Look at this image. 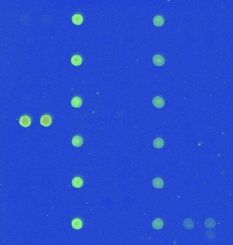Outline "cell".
<instances>
[{"label": "cell", "mask_w": 233, "mask_h": 245, "mask_svg": "<svg viewBox=\"0 0 233 245\" xmlns=\"http://www.w3.org/2000/svg\"><path fill=\"white\" fill-rule=\"evenodd\" d=\"M153 63L157 66H162L164 64L165 60L163 57L160 55H156L153 57Z\"/></svg>", "instance_id": "6da1fadb"}, {"label": "cell", "mask_w": 233, "mask_h": 245, "mask_svg": "<svg viewBox=\"0 0 233 245\" xmlns=\"http://www.w3.org/2000/svg\"><path fill=\"white\" fill-rule=\"evenodd\" d=\"M153 104L158 108H162L164 106V100L162 99V97L160 96H157L153 99Z\"/></svg>", "instance_id": "7a4b0ae2"}, {"label": "cell", "mask_w": 233, "mask_h": 245, "mask_svg": "<svg viewBox=\"0 0 233 245\" xmlns=\"http://www.w3.org/2000/svg\"><path fill=\"white\" fill-rule=\"evenodd\" d=\"M83 143V139L80 136H76L72 140V144L74 146L80 147Z\"/></svg>", "instance_id": "3957f363"}, {"label": "cell", "mask_w": 233, "mask_h": 245, "mask_svg": "<svg viewBox=\"0 0 233 245\" xmlns=\"http://www.w3.org/2000/svg\"><path fill=\"white\" fill-rule=\"evenodd\" d=\"M19 123L21 126L24 127H29L31 124V119L29 117L27 116H23L21 117L20 120H19Z\"/></svg>", "instance_id": "277c9868"}, {"label": "cell", "mask_w": 233, "mask_h": 245, "mask_svg": "<svg viewBox=\"0 0 233 245\" xmlns=\"http://www.w3.org/2000/svg\"><path fill=\"white\" fill-rule=\"evenodd\" d=\"M51 118L49 115H44L40 119V124L45 127H49L51 124Z\"/></svg>", "instance_id": "5b68a950"}, {"label": "cell", "mask_w": 233, "mask_h": 245, "mask_svg": "<svg viewBox=\"0 0 233 245\" xmlns=\"http://www.w3.org/2000/svg\"><path fill=\"white\" fill-rule=\"evenodd\" d=\"M72 184L75 188H81L83 185V180L81 177H75L72 181Z\"/></svg>", "instance_id": "8992f818"}, {"label": "cell", "mask_w": 233, "mask_h": 245, "mask_svg": "<svg viewBox=\"0 0 233 245\" xmlns=\"http://www.w3.org/2000/svg\"><path fill=\"white\" fill-rule=\"evenodd\" d=\"M164 226L163 221L160 219H156L153 221L152 227L155 230H161Z\"/></svg>", "instance_id": "52a82bcc"}, {"label": "cell", "mask_w": 233, "mask_h": 245, "mask_svg": "<svg viewBox=\"0 0 233 245\" xmlns=\"http://www.w3.org/2000/svg\"><path fill=\"white\" fill-rule=\"evenodd\" d=\"M153 25L156 27H161L164 23V19L162 16H156L153 19Z\"/></svg>", "instance_id": "ba28073f"}, {"label": "cell", "mask_w": 233, "mask_h": 245, "mask_svg": "<svg viewBox=\"0 0 233 245\" xmlns=\"http://www.w3.org/2000/svg\"><path fill=\"white\" fill-rule=\"evenodd\" d=\"M153 186L156 189H162L164 187V181L161 178H155L153 180Z\"/></svg>", "instance_id": "9c48e42d"}, {"label": "cell", "mask_w": 233, "mask_h": 245, "mask_svg": "<svg viewBox=\"0 0 233 245\" xmlns=\"http://www.w3.org/2000/svg\"><path fill=\"white\" fill-rule=\"evenodd\" d=\"M72 21L75 25H81L83 21V18L81 15L77 14V15H75L72 17Z\"/></svg>", "instance_id": "30bf717a"}, {"label": "cell", "mask_w": 233, "mask_h": 245, "mask_svg": "<svg viewBox=\"0 0 233 245\" xmlns=\"http://www.w3.org/2000/svg\"><path fill=\"white\" fill-rule=\"evenodd\" d=\"M83 101L81 99V97H75L72 99L71 101V104L73 107L75 108H79L82 106Z\"/></svg>", "instance_id": "8fae6325"}, {"label": "cell", "mask_w": 233, "mask_h": 245, "mask_svg": "<svg viewBox=\"0 0 233 245\" xmlns=\"http://www.w3.org/2000/svg\"><path fill=\"white\" fill-rule=\"evenodd\" d=\"M72 226L75 230H80L83 227V222L80 219H75L72 221Z\"/></svg>", "instance_id": "7c38bea8"}, {"label": "cell", "mask_w": 233, "mask_h": 245, "mask_svg": "<svg viewBox=\"0 0 233 245\" xmlns=\"http://www.w3.org/2000/svg\"><path fill=\"white\" fill-rule=\"evenodd\" d=\"M153 144V146H154L155 148H162V147H163L164 144V140H162V138H155V139L154 140Z\"/></svg>", "instance_id": "4fadbf2b"}, {"label": "cell", "mask_w": 233, "mask_h": 245, "mask_svg": "<svg viewBox=\"0 0 233 245\" xmlns=\"http://www.w3.org/2000/svg\"><path fill=\"white\" fill-rule=\"evenodd\" d=\"M71 63L75 66H79L82 63V58L79 55H74L71 59Z\"/></svg>", "instance_id": "5bb4252c"}, {"label": "cell", "mask_w": 233, "mask_h": 245, "mask_svg": "<svg viewBox=\"0 0 233 245\" xmlns=\"http://www.w3.org/2000/svg\"><path fill=\"white\" fill-rule=\"evenodd\" d=\"M183 226L187 230H192L194 227V223L192 219H188L183 221Z\"/></svg>", "instance_id": "9a60e30c"}, {"label": "cell", "mask_w": 233, "mask_h": 245, "mask_svg": "<svg viewBox=\"0 0 233 245\" xmlns=\"http://www.w3.org/2000/svg\"><path fill=\"white\" fill-rule=\"evenodd\" d=\"M204 225L207 228L209 229H212L213 228H215V225H216V223H215V221L214 219H207L205 220V222H204Z\"/></svg>", "instance_id": "2e32d148"}]
</instances>
